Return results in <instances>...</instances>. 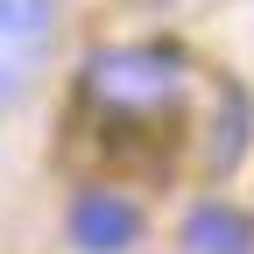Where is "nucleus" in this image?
<instances>
[{
	"label": "nucleus",
	"instance_id": "obj_4",
	"mask_svg": "<svg viewBox=\"0 0 254 254\" xmlns=\"http://www.w3.org/2000/svg\"><path fill=\"white\" fill-rule=\"evenodd\" d=\"M184 240H190V254H254V226L233 205H198L184 219Z\"/></svg>",
	"mask_w": 254,
	"mask_h": 254
},
{
	"label": "nucleus",
	"instance_id": "obj_3",
	"mask_svg": "<svg viewBox=\"0 0 254 254\" xmlns=\"http://www.w3.org/2000/svg\"><path fill=\"white\" fill-rule=\"evenodd\" d=\"M134 233H141V212L127 205L120 190H85V198L71 205V240L92 247V254H120Z\"/></svg>",
	"mask_w": 254,
	"mask_h": 254
},
{
	"label": "nucleus",
	"instance_id": "obj_2",
	"mask_svg": "<svg viewBox=\"0 0 254 254\" xmlns=\"http://www.w3.org/2000/svg\"><path fill=\"white\" fill-rule=\"evenodd\" d=\"M57 36V0H0V106L36 85Z\"/></svg>",
	"mask_w": 254,
	"mask_h": 254
},
{
	"label": "nucleus",
	"instance_id": "obj_1",
	"mask_svg": "<svg viewBox=\"0 0 254 254\" xmlns=\"http://www.w3.org/2000/svg\"><path fill=\"white\" fill-rule=\"evenodd\" d=\"M184 92V64L170 50H99L85 64V99L106 106V113H163L170 99Z\"/></svg>",
	"mask_w": 254,
	"mask_h": 254
}]
</instances>
